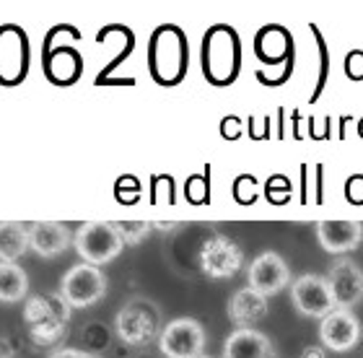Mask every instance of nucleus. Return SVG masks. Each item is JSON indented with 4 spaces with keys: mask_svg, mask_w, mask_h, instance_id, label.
<instances>
[{
    "mask_svg": "<svg viewBox=\"0 0 363 358\" xmlns=\"http://www.w3.org/2000/svg\"><path fill=\"white\" fill-rule=\"evenodd\" d=\"M70 317V306L52 293H42L26 301L23 306V322L31 332V340L37 345H52L65 335Z\"/></svg>",
    "mask_w": 363,
    "mask_h": 358,
    "instance_id": "nucleus-1",
    "label": "nucleus"
},
{
    "mask_svg": "<svg viewBox=\"0 0 363 358\" xmlns=\"http://www.w3.org/2000/svg\"><path fill=\"white\" fill-rule=\"evenodd\" d=\"M114 332L125 345H148L159 335V309L145 298H133L114 317Z\"/></svg>",
    "mask_w": 363,
    "mask_h": 358,
    "instance_id": "nucleus-2",
    "label": "nucleus"
},
{
    "mask_svg": "<svg viewBox=\"0 0 363 358\" xmlns=\"http://www.w3.org/2000/svg\"><path fill=\"white\" fill-rule=\"evenodd\" d=\"M73 244H76L78 254L86 259V265H106L112 262L122 252L125 242H122L120 231L112 221H89L73 234Z\"/></svg>",
    "mask_w": 363,
    "mask_h": 358,
    "instance_id": "nucleus-3",
    "label": "nucleus"
},
{
    "mask_svg": "<svg viewBox=\"0 0 363 358\" xmlns=\"http://www.w3.org/2000/svg\"><path fill=\"white\" fill-rule=\"evenodd\" d=\"M104 293H106L104 273L94 265H86V262L70 267L60 283V298L70 306V309H86V306H94Z\"/></svg>",
    "mask_w": 363,
    "mask_h": 358,
    "instance_id": "nucleus-4",
    "label": "nucleus"
},
{
    "mask_svg": "<svg viewBox=\"0 0 363 358\" xmlns=\"http://www.w3.org/2000/svg\"><path fill=\"white\" fill-rule=\"evenodd\" d=\"M159 348L167 358H200L205 351V330L192 317L172 320L159 332Z\"/></svg>",
    "mask_w": 363,
    "mask_h": 358,
    "instance_id": "nucleus-5",
    "label": "nucleus"
},
{
    "mask_svg": "<svg viewBox=\"0 0 363 358\" xmlns=\"http://www.w3.org/2000/svg\"><path fill=\"white\" fill-rule=\"evenodd\" d=\"M291 298H294V306L303 317L322 320L325 314H330L335 309V298L330 293L325 275L306 273L301 278H296L294 286H291Z\"/></svg>",
    "mask_w": 363,
    "mask_h": 358,
    "instance_id": "nucleus-6",
    "label": "nucleus"
},
{
    "mask_svg": "<svg viewBox=\"0 0 363 358\" xmlns=\"http://www.w3.org/2000/svg\"><path fill=\"white\" fill-rule=\"evenodd\" d=\"M319 340L330 351H350L361 340V322L356 320V314L350 312V309L335 306L333 312L325 314L322 322H319Z\"/></svg>",
    "mask_w": 363,
    "mask_h": 358,
    "instance_id": "nucleus-7",
    "label": "nucleus"
},
{
    "mask_svg": "<svg viewBox=\"0 0 363 358\" xmlns=\"http://www.w3.org/2000/svg\"><path fill=\"white\" fill-rule=\"evenodd\" d=\"M330 293L335 298V306L340 309H353L363 298V270L348 257L335 259L330 273L325 275Z\"/></svg>",
    "mask_w": 363,
    "mask_h": 358,
    "instance_id": "nucleus-8",
    "label": "nucleus"
},
{
    "mask_svg": "<svg viewBox=\"0 0 363 358\" xmlns=\"http://www.w3.org/2000/svg\"><path fill=\"white\" fill-rule=\"evenodd\" d=\"M247 281H250L252 291H257L262 296H272L291 283V270L278 252H262L259 257L252 259Z\"/></svg>",
    "mask_w": 363,
    "mask_h": 358,
    "instance_id": "nucleus-9",
    "label": "nucleus"
},
{
    "mask_svg": "<svg viewBox=\"0 0 363 358\" xmlns=\"http://www.w3.org/2000/svg\"><path fill=\"white\" fill-rule=\"evenodd\" d=\"M244 262L242 250L226 237H211L200 250V267L211 278H231Z\"/></svg>",
    "mask_w": 363,
    "mask_h": 358,
    "instance_id": "nucleus-10",
    "label": "nucleus"
},
{
    "mask_svg": "<svg viewBox=\"0 0 363 358\" xmlns=\"http://www.w3.org/2000/svg\"><path fill=\"white\" fill-rule=\"evenodd\" d=\"M317 239L330 254H345L356 250L363 239V226L350 218H327L317 223Z\"/></svg>",
    "mask_w": 363,
    "mask_h": 358,
    "instance_id": "nucleus-11",
    "label": "nucleus"
},
{
    "mask_svg": "<svg viewBox=\"0 0 363 358\" xmlns=\"http://www.w3.org/2000/svg\"><path fill=\"white\" fill-rule=\"evenodd\" d=\"M29 229V250H34L39 257H55L70 247L73 234L65 223L57 221H37L26 226Z\"/></svg>",
    "mask_w": 363,
    "mask_h": 358,
    "instance_id": "nucleus-12",
    "label": "nucleus"
},
{
    "mask_svg": "<svg viewBox=\"0 0 363 358\" xmlns=\"http://www.w3.org/2000/svg\"><path fill=\"white\" fill-rule=\"evenodd\" d=\"M223 358H275V348L255 328H239L226 337Z\"/></svg>",
    "mask_w": 363,
    "mask_h": 358,
    "instance_id": "nucleus-13",
    "label": "nucleus"
},
{
    "mask_svg": "<svg viewBox=\"0 0 363 358\" xmlns=\"http://www.w3.org/2000/svg\"><path fill=\"white\" fill-rule=\"evenodd\" d=\"M228 320L239 325V328H252L255 322H259L267 314V296L252 291L250 286L242 291H236L234 296L228 298Z\"/></svg>",
    "mask_w": 363,
    "mask_h": 358,
    "instance_id": "nucleus-14",
    "label": "nucleus"
},
{
    "mask_svg": "<svg viewBox=\"0 0 363 358\" xmlns=\"http://www.w3.org/2000/svg\"><path fill=\"white\" fill-rule=\"evenodd\" d=\"M23 62H26V45H23L21 31L8 26L0 34V78L3 81H16L23 76Z\"/></svg>",
    "mask_w": 363,
    "mask_h": 358,
    "instance_id": "nucleus-15",
    "label": "nucleus"
},
{
    "mask_svg": "<svg viewBox=\"0 0 363 358\" xmlns=\"http://www.w3.org/2000/svg\"><path fill=\"white\" fill-rule=\"evenodd\" d=\"M29 250V229L23 223H0V262H16Z\"/></svg>",
    "mask_w": 363,
    "mask_h": 358,
    "instance_id": "nucleus-16",
    "label": "nucleus"
},
{
    "mask_svg": "<svg viewBox=\"0 0 363 358\" xmlns=\"http://www.w3.org/2000/svg\"><path fill=\"white\" fill-rule=\"evenodd\" d=\"M26 291H29L26 270L16 262H0V301L13 304V301L26 296Z\"/></svg>",
    "mask_w": 363,
    "mask_h": 358,
    "instance_id": "nucleus-17",
    "label": "nucleus"
},
{
    "mask_svg": "<svg viewBox=\"0 0 363 358\" xmlns=\"http://www.w3.org/2000/svg\"><path fill=\"white\" fill-rule=\"evenodd\" d=\"M114 226H117L125 244H140L145 239V234L151 231V226L145 221H122V223H114Z\"/></svg>",
    "mask_w": 363,
    "mask_h": 358,
    "instance_id": "nucleus-18",
    "label": "nucleus"
},
{
    "mask_svg": "<svg viewBox=\"0 0 363 358\" xmlns=\"http://www.w3.org/2000/svg\"><path fill=\"white\" fill-rule=\"evenodd\" d=\"M50 358H99L89 351H78V348H62V351H55Z\"/></svg>",
    "mask_w": 363,
    "mask_h": 358,
    "instance_id": "nucleus-19",
    "label": "nucleus"
},
{
    "mask_svg": "<svg viewBox=\"0 0 363 358\" xmlns=\"http://www.w3.org/2000/svg\"><path fill=\"white\" fill-rule=\"evenodd\" d=\"M298 358H327L325 356V348H317V345H309V348H303V353Z\"/></svg>",
    "mask_w": 363,
    "mask_h": 358,
    "instance_id": "nucleus-20",
    "label": "nucleus"
},
{
    "mask_svg": "<svg viewBox=\"0 0 363 358\" xmlns=\"http://www.w3.org/2000/svg\"><path fill=\"white\" fill-rule=\"evenodd\" d=\"M0 358H11V348L3 340H0Z\"/></svg>",
    "mask_w": 363,
    "mask_h": 358,
    "instance_id": "nucleus-21",
    "label": "nucleus"
},
{
    "mask_svg": "<svg viewBox=\"0 0 363 358\" xmlns=\"http://www.w3.org/2000/svg\"><path fill=\"white\" fill-rule=\"evenodd\" d=\"M200 358H208V356H200Z\"/></svg>",
    "mask_w": 363,
    "mask_h": 358,
    "instance_id": "nucleus-22",
    "label": "nucleus"
}]
</instances>
